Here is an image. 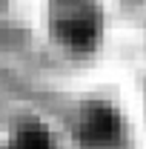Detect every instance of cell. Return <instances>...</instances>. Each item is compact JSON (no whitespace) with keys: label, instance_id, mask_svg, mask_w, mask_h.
<instances>
[{"label":"cell","instance_id":"cell-1","mask_svg":"<svg viewBox=\"0 0 146 149\" xmlns=\"http://www.w3.org/2000/svg\"><path fill=\"white\" fill-rule=\"evenodd\" d=\"M49 26L60 46L74 55H86L100 37V12L92 0H52Z\"/></svg>","mask_w":146,"mask_h":149},{"label":"cell","instance_id":"cell-2","mask_svg":"<svg viewBox=\"0 0 146 149\" xmlns=\"http://www.w3.org/2000/svg\"><path fill=\"white\" fill-rule=\"evenodd\" d=\"M77 135L89 146H109L120 138V118L106 103H89L80 109Z\"/></svg>","mask_w":146,"mask_h":149},{"label":"cell","instance_id":"cell-3","mask_svg":"<svg viewBox=\"0 0 146 149\" xmlns=\"http://www.w3.org/2000/svg\"><path fill=\"white\" fill-rule=\"evenodd\" d=\"M0 149H57V143L52 141V135H49V129L43 123L26 120V123L17 126L12 143H6V146H0Z\"/></svg>","mask_w":146,"mask_h":149}]
</instances>
